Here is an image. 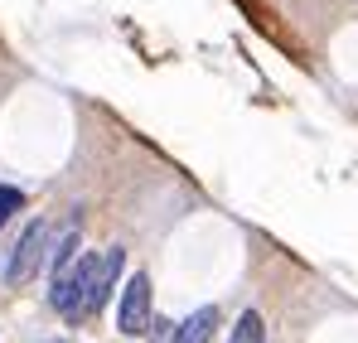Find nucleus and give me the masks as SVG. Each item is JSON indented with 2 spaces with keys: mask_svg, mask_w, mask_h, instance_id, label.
Wrapping results in <instances>:
<instances>
[{
  "mask_svg": "<svg viewBox=\"0 0 358 343\" xmlns=\"http://www.w3.org/2000/svg\"><path fill=\"white\" fill-rule=\"evenodd\" d=\"M97 266H102V256H78V261H68L59 271V281L49 290V305L59 309L63 319H87V300H92V281H97Z\"/></svg>",
  "mask_w": 358,
  "mask_h": 343,
  "instance_id": "nucleus-1",
  "label": "nucleus"
},
{
  "mask_svg": "<svg viewBox=\"0 0 358 343\" xmlns=\"http://www.w3.org/2000/svg\"><path fill=\"white\" fill-rule=\"evenodd\" d=\"M49 242H54L49 223H29L20 232V242L5 261V286H24L29 276H39V266H49Z\"/></svg>",
  "mask_w": 358,
  "mask_h": 343,
  "instance_id": "nucleus-2",
  "label": "nucleus"
},
{
  "mask_svg": "<svg viewBox=\"0 0 358 343\" xmlns=\"http://www.w3.org/2000/svg\"><path fill=\"white\" fill-rule=\"evenodd\" d=\"M117 329L121 334H145L150 329V276L136 271L126 290H121V309H117Z\"/></svg>",
  "mask_w": 358,
  "mask_h": 343,
  "instance_id": "nucleus-3",
  "label": "nucleus"
},
{
  "mask_svg": "<svg viewBox=\"0 0 358 343\" xmlns=\"http://www.w3.org/2000/svg\"><path fill=\"white\" fill-rule=\"evenodd\" d=\"M121 266H126V247H112V251H102V266H97V281H92V300H87V314H97L102 305H107V295L117 286Z\"/></svg>",
  "mask_w": 358,
  "mask_h": 343,
  "instance_id": "nucleus-4",
  "label": "nucleus"
},
{
  "mask_svg": "<svg viewBox=\"0 0 358 343\" xmlns=\"http://www.w3.org/2000/svg\"><path fill=\"white\" fill-rule=\"evenodd\" d=\"M213 329H218V309L203 305V309H194L175 334H170V343H208V339H213Z\"/></svg>",
  "mask_w": 358,
  "mask_h": 343,
  "instance_id": "nucleus-5",
  "label": "nucleus"
},
{
  "mask_svg": "<svg viewBox=\"0 0 358 343\" xmlns=\"http://www.w3.org/2000/svg\"><path fill=\"white\" fill-rule=\"evenodd\" d=\"M73 256H78V228H63L59 237L49 242V266H54V271H63Z\"/></svg>",
  "mask_w": 358,
  "mask_h": 343,
  "instance_id": "nucleus-6",
  "label": "nucleus"
},
{
  "mask_svg": "<svg viewBox=\"0 0 358 343\" xmlns=\"http://www.w3.org/2000/svg\"><path fill=\"white\" fill-rule=\"evenodd\" d=\"M228 343H266V324H262V314L257 309H242V319L233 324V339Z\"/></svg>",
  "mask_w": 358,
  "mask_h": 343,
  "instance_id": "nucleus-7",
  "label": "nucleus"
},
{
  "mask_svg": "<svg viewBox=\"0 0 358 343\" xmlns=\"http://www.w3.org/2000/svg\"><path fill=\"white\" fill-rule=\"evenodd\" d=\"M20 208H24V194L5 184V189H0V228H5V223H10V218H15Z\"/></svg>",
  "mask_w": 358,
  "mask_h": 343,
  "instance_id": "nucleus-8",
  "label": "nucleus"
}]
</instances>
